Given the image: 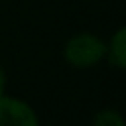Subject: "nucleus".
Returning <instances> with one entry per match:
<instances>
[{
    "mask_svg": "<svg viewBox=\"0 0 126 126\" xmlns=\"http://www.w3.org/2000/svg\"><path fill=\"white\" fill-rule=\"evenodd\" d=\"M104 53H106L104 43L91 33H81L73 37L65 47V57L75 67H91L96 61H100Z\"/></svg>",
    "mask_w": 126,
    "mask_h": 126,
    "instance_id": "obj_1",
    "label": "nucleus"
},
{
    "mask_svg": "<svg viewBox=\"0 0 126 126\" xmlns=\"http://www.w3.org/2000/svg\"><path fill=\"white\" fill-rule=\"evenodd\" d=\"M37 118L33 110L16 98H4L0 94V126H35Z\"/></svg>",
    "mask_w": 126,
    "mask_h": 126,
    "instance_id": "obj_2",
    "label": "nucleus"
},
{
    "mask_svg": "<svg viewBox=\"0 0 126 126\" xmlns=\"http://www.w3.org/2000/svg\"><path fill=\"white\" fill-rule=\"evenodd\" d=\"M126 30L120 28L116 32V35L112 37L110 41V53H112V61L118 65V67H124L126 65Z\"/></svg>",
    "mask_w": 126,
    "mask_h": 126,
    "instance_id": "obj_3",
    "label": "nucleus"
},
{
    "mask_svg": "<svg viewBox=\"0 0 126 126\" xmlns=\"http://www.w3.org/2000/svg\"><path fill=\"white\" fill-rule=\"evenodd\" d=\"M110 122H114L116 126H122V118H120L118 114L110 112V110H104V112H100V114L94 118V124H100V126H106V124H110Z\"/></svg>",
    "mask_w": 126,
    "mask_h": 126,
    "instance_id": "obj_4",
    "label": "nucleus"
},
{
    "mask_svg": "<svg viewBox=\"0 0 126 126\" xmlns=\"http://www.w3.org/2000/svg\"><path fill=\"white\" fill-rule=\"evenodd\" d=\"M4 83H6V77H4V71H2V67H0V94H2V91H4Z\"/></svg>",
    "mask_w": 126,
    "mask_h": 126,
    "instance_id": "obj_5",
    "label": "nucleus"
}]
</instances>
